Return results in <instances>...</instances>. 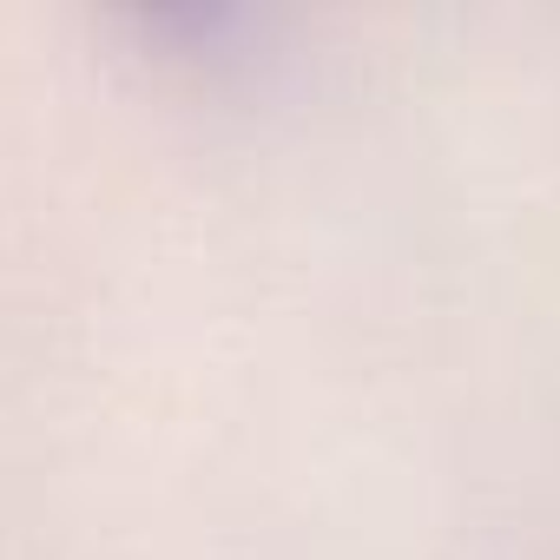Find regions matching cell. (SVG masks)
Listing matches in <instances>:
<instances>
[]
</instances>
